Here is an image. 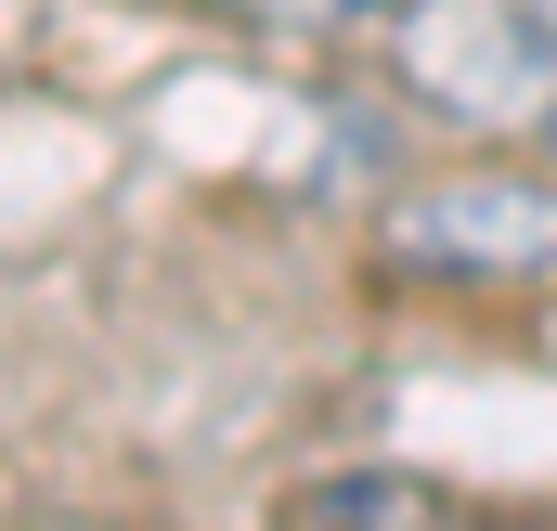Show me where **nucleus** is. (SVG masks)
<instances>
[{
    "label": "nucleus",
    "instance_id": "f257e3e1",
    "mask_svg": "<svg viewBox=\"0 0 557 531\" xmlns=\"http://www.w3.org/2000/svg\"><path fill=\"white\" fill-rule=\"evenodd\" d=\"M389 260L454 272V285L557 272V195H532V182H428L416 208H389Z\"/></svg>",
    "mask_w": 557,
    "mask_h": 531
},
{
    "label": "nucleus",
    "instance_id": "f03ea898",
    "mask_svg": "<svg viewBox=\"0 0 557 531\" xmlns=\"http://www.w3.org/2000/svg\"><path fill=\"white\" fill-rule=\"evenodd\" d=\"M221 13H260V26H350V13H376V0H221Z\"/></svg>",
    "mask_w": 557,
    "mask_h": 531
},
{
    "label": "nucleus",
    "instance_id": "7ed1b4c3",
    "mask_svg": "<svg viewBox=\"0 0 557 531\" xmlns=\"http://www.w3.org/2000/svg\"><path fill=\"white\" fill-rule=\"evenodd\" d=\"M545 143H557V104H545Z\"/></svg>",
    "mask_w": 557,
    "mask_h": 531
}]
</instances>
